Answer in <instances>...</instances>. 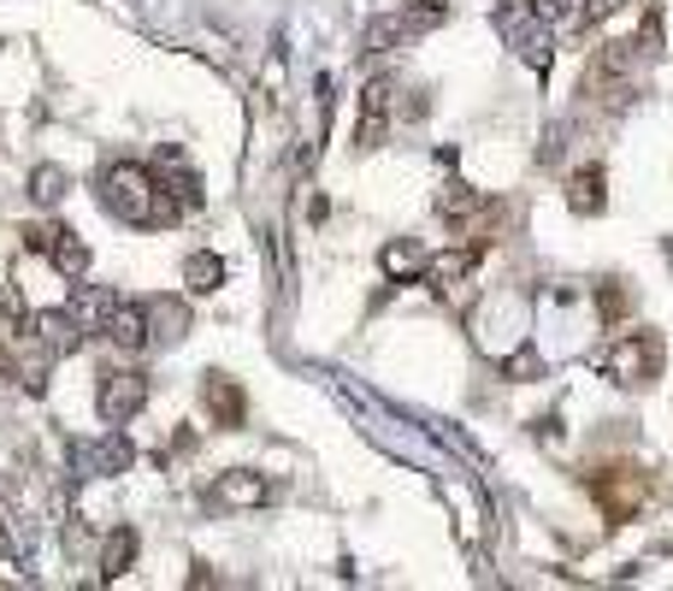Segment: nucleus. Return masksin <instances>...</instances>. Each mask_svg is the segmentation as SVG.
Listing matches in <instances>:
<instances>
[{
	"mask_svg": "<svg viewBox=\"0 0 673 591\" xmlns=\"http://www.w3.org/2000/svg\"><path fill=\"white\" fill-rule=\"evenodd\" d=\"M101 201H107L113 220L142 225V231H154V225H178V213H184V201H172V190H160L154 172H149V166H137V161L107 166V178H101Z\"/></svg>",
	"mask_w": 673,
	"mask_h": 591,
	"instance_id": "obj_1",
	"label": "nucleus"
},
{
	"mask_svg": "<svg viewBox=\"0 0 673 591\" xmlns=\"http://www.w3.org/2000/svg\"><path fill=\"white\" fill-rule=\"evenodd\" d=\"M496 31H503V42L520 54L532 71H550L555 60V42H550V19L538 7H520V0H503L496 7Z\"/></svg>",
	"mask_w": 673,
	"mask_h": 591,
	"instance_id": "obj_2",
	"label": "nucleus"
},
{
	"mask_svg": "<svg viewBox=\"0 0 673 591\" xmlns=\"http://www.w3.org/2000/svg\"><path fill=\"white\" fill-rule=\"evenodd\" d=\"M662 362H668L662 338H656V331H633V338H621L603 355V373L614 385H626V391H644V385L662 379Z\"/></svg>",
	"mask_w": 673,
	"mask_h": 591,
	"instance_id": "obj_3",
	"label": "nucleus"
},
{
	"mask_svg": "<svg viewBox=\"0 0 673 591\" xmlns=\"http://www.w3.org/2000/svg\"><path fill=\"white\" fill-rule=\"evenodd\" d=\"M591 497L603 503L609 527H626L644 509V497H650V480H644L638 468H597L591 473Z\"/></svg>",
	"mask_w": 673,
	"mask_h": 591,
	"instance_id": "obj_4",
	"label": "nucleus"
},
{
	"mask_svg": "<svg viewBox=\"0 0 673 591\" xmlns=\"http://www.w3.org/2000/svg\"><path fill=\"white\" fill-rule=\"evenodd\" d=\"M142 402H149V379H142V373H130V367L101 373V421H107V426L137 421Z\"/></svg>",
	"mask_w": 673,
	"mask_h": 591,
	"instance_id": "obj_5",
	"label": "nucleus"
},
{
	"mask_svg": "<svg viewBox=\"0 0 673 591\" xmlns=\"http://www.w3.org/2000/svg\"><path fill=\"white\" fill-rule=\"evenodd\" d=\"M390 107H397V90L385 78L361 90V113H355V149H385L390 137Z\"/></svg>",
	"mask_w": 673,
	"mask_h": 591,
	"instance_id": "obj_6",
	"label": "nucleus"
},
{
	"mask_svg": "<svg viewBox=\"0 0 673 591\" xmlns=\"http://www.w3.org/2000/svg\"><path fill=\"white\" fill-rule=\"evenodd\" d=\"M101 338H113V350H125V355H142L154 343V331H149V302H113V314H107V331Z\"/></svg>",
	"mask_w": 673,
	"mask_h": 591,
	"instance_id": "obj_7",
	"label": "nucleus"
},
{
	"mask_svg": "<svg viewBox=\"0 0 673 591\" xmlns=\"http://www.w3.org/2000/svg\"><path fill=\"white\" fill-rule=\"evenodd\" d=\"M201 402H208V414H213V421L225 426V432H237L243 414H248L237 379H225V373H208V379H201Z\"/></svg>",
	"mask_w": 673,
	"mask_h": 591,
	"instance_id": "obj_8",
	"label": "nucleus"
},
{
	"mask_svg": "<svg viewBox=\"0 0 673 591\" xmlns=\"http://www.w3.org/2000/svg\"><path fill=\"white\" fill-rule=\"evenodd\" d=\"M219 509H255V503H267V480L260 473H248V468H237V473H219V485L208 492Z\"/></svg>",
	"mask_w": 673,
	"mask_h": 591,
	"instance_id": "obj_9",
	"label": "nucleus"
},
{
	"mask_svg": "<svg viewBox=\"0 0 673 591\" xmlns=\"http://www.w3.org/2000/svg\"><path fill=\"white\" fill-rule=\"evenodd\" d=\"M603 201H609V178H603V166H579L574 178H567V208H574L579 220L603 213Z\"/></svg>",
	"mask_w": 673,
	"mask_h": 591,
	"instance_id": "obj_10",
	"label": "nucleus"
},
{
	"mask_svg": "<svg viewBox=\"0 0 673 591\" xmlns=\"http://www.w3.org/2000/svg\"><path fill=\"white\" fill-rule=\"evenodd\" d=\"M78 461H83L90 473H125L130 461H137V444H130L125 432H107L95 450H78Z\"/></svg>",
	"mask_w": 673,
	"mask_h": 591,
	"instance_id": "obj_11",
	"label": "nucleus"
},
{
	"mask_svg": "<svg viewBox=\"0 0 673 591\" xmlns=\"http://www.w3.org/2000/svg\"><path fill=\"white\" fill-rule=\"evenodd\" d=\"M113 302H119V296H113V291H101V284H78L66 308L78 314V326H83V331H107V314H113Z\"/></svg>",
	"mask_w": 673,
	"mask_h": 591,
	"instance_id": "obj_12",
	"label": "nucleus"
},
{
	"mask_svg": "<svg viewBox=\"0 0 673 591\" xmlns=\"http://www.w3.org/2000/svg\"><path fill=\"white\" fill-rule=\"evenodd\" d=\"M149 331H154V343H178L184 331H189V308L184 302H149Z\"/></svg>",
	"mask_w": 673,
	"mask_h": 591,
	"instance_id": "obj_13",
	"label": "nucleus"
},
{
	"mask_svg": "<svg viewBox=\"0 0 673 591\" xmlns=\"http://www.w3.org/2000/svg\"><path fill=\"white\" fill-rule=\"evenodd\" d=\"M437 213H444V220H473V213H491V201L473 190V184H444V196H437Z\"/></svg>",
	"mask_w": 673,
	"mask_h": 591,
	"instance_id": "obj_14",
	"label": "nucleus"
},
{
	"mask_svg": "<svg viewBox=\"0 0 673 591\" xmlns=\"http://www.w3.org/2000/svg\"><path fill=\"white\" fill-rule=\"evenodd\" d=\"M137 551H142V539H137V527H119L107 539V551H101V580H119V574L137 562Z\"/></svg>",
	"mask_w": 673,
	"mask_h": 591,
	"instance_id": "obj_15",
	"label": "nucleus"
},
{
	"mask_svg": "<svg viewBox=\"0 0 673 591\" xmlns=\"http://www.w3.org/2000/svg\"><path fill=\"white\" fill-rule=\"evenodd\" d=\"M48 255H54V267H60L66 279H83V272H90V249H83V243L71 237L66 225H54V237H48Z\"/></svg>",
	"mask_w": 673,
	"mask_h": 591,
	"instance_id": "obj_16",
	"label": "nucleus"
},
{
	"mask_svg": "<svg viewBox=\"0 0 673 591\" xmlns=\"http://www.w3.org/2000/svg\"><path fill=\"white\" fill-rule=\"evenodd\" d=\"M479 267V243L473 249H461V255H444V261H432V284H437V296H456V284H467V272Z\"/></svg>",
	"mask_w": 673,
	"mask_h": 591,
	"instance_id": "obj_17",
	"label": "nucleus"
},
{
	"mask_svg": "<svg viewBox=\"0 0 673 591\" xmlns=\"http://www.w3.org/2000/svg\"><path fill=\"white\" fill-rule=\"evenodd\" d=\"M184 284H189V296H213L219 284H225V261H219V255H189Z\"/></svg>",
	"mask_w": 673,
	"mask_h": 591,
	"instance_id": "obj_18",
	"label": "nucleus"
},
{
	"mask_svg": "<svg viewBox=\"0 0 673 591\" xmlns=\"http://www.w3.org/2000/svg\"><path fill=\"white\" fill-rule=\"evenodd\" d=\"M626 314H633V291H626L621 279L597 284V320H603V326H621Z\"/></svg>",
	"mask_w": 673,
	"mask_h": 591,
	"instance_id": "obj_19",
	"label": "nucleus"
},
{
	"mask_svg": "<svg viewBox=\"0 0 673 591\" xmlns=\"http://www.w3.org/2000/svg\"><path fill=\"white\" fill-rule=\"evenodd\" d=\"M31 196H36V208H60L66 172H60V166H36V172H31Z\"/></svg>",
	"mask_w": 673,
	"mask_h": 591,
	"instance_id": "obj_20",
	"label": "nucleus"
},
{
	"mask_svg": "<svg viewBox=\"0 0 673 591\" xmlns=\"http://www.w3.org/2000/svg\"><path fill=\"white\" fill-rule=\"evenodd\" d=\"M420 267H426V249H414V243H390V249H385V272H390V279L420 272Z\"/></svg>",
	"mask_w": 673,
	"mask_h": 591,
	"instance_id": "obj_21",
	"label": "nucleus"
},
{
	"mask_svg": "<svg viewBox=\"0 0 673 591\" xmlns=\"http://www.w3.org/2000/svg\"><path fill=\"white\" fill-rule=\"evenodd\" d=\"M508 373H515V379H532V373H538V355H532V350H520L515 362H508Z\"/></svg>",
	"mask_w": 673,
	"mask_h": 591,
	"instance_id": "obj_22",
	"label": "nucleus"
},
{
	"mask_svg": "<svg viewBox=\"0 0 673 591\" xmlns=\"http://www.w3.org/2000/svg\"><path fill=\"white\" fill-rule=\"evenodd\" d=\"M614 7H621V0H585V7H579V12H585V24H597V19H609V12H614Z\"/></svg>",
	"mask_w": 673,
	"mask_h": 591,
	"instance_id": "obj_23",
	"label": "nucleus"
},
{
	"mask_svg": "<svg viewBox=\"0 0 673 591\" xmlns=\"http://www.w3.org/2000/svg\"><path fill=\"white\" fill-rule=\"evenodd\" d=\"M532 7L544 12V19H562V12H567V0H532Z\"/></svg>",
	"mask_w": 673,
	"mask_h": 591,
	"instance_id": "obj_24",
	"label": "nucleus"
}]
</instances>
